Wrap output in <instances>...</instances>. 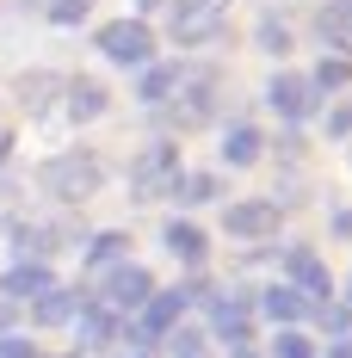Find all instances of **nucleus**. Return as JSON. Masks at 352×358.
<instances>
[{
	"instance_id": "nucleus-2",
	"label": "nucleus",
	"mask_w": 352,
	"mask_h": 358,
	"mask_svg": "<svg viewBox=\"0 0 352 358\" xmlns=\"http://www.w3.org/2000/svg\"><path fill=\"white\" fill-rule=\"evenodd\" d=\"M99 56L106 62H124V69H148L155 62V31L142 19H106L99 25Z\"/></svg>"
},
{
	"instance_id": "nucleus-4",
	"label": "nucleus",
	"mask_w": 352,
	"mask_h": 358,
	"mask_svg": "<svg viewBox=\"0 0 352 358\" xmlns=\"http://www.w3.org/2000/svg\"><path fill=\"white\" fill-rule=\"evenodd\" d=\"M148 296H155V278H148L142 266H130V259H124V266H111V272H106V290H99V303H106L111 315H124V309H142Z\"/></svg>"
},
{
	"instance_id": "nucleus-19",
	"label": "nucleus",
	"mask_w": 352,
	"mask_h": 358,
	"mask_svg": "<svg viewBox=\"0 0 352 358\" xmlns=\"http://www.w3.org/2000/svg\"><path fill=\"white\" fill-rule=\"evenodd\" d=\"M174 87H179V69H142V99L148 106H174Z\"/></svg>"
},
{
	"instance_id": "nucleus-29",
	"label": "nucleus",
	"mask_w": 352,
	"mask_h": 358,
	"mask_svg": "<svg viewBox=\"0 0 352 358\" xmlns=\"http://www.w3.org/2000/svg\"><path fill=\"white\" fill-rule=\"evenodd\" d=\"M13 161V130H0V167Z\"/></svg>"
},
{
	"instance_id": "nucleus-1",
	"label": "nucleus",
	"mask_w": 352,
	"mask_h": 358,
	"mask_svg": "<svg viewBox=\"0 0 352 358\" xmlns=\"http://www.w3.org/2000/svg\"><path fill=\"white\" fill-rule=\"evenodd\" d=\"M99 179H106V167H99V155H87V148H69V155H50V161H43V192L62 198V204L93 198Z\"/></svg>"
},
{
	"instance_id": "nucleus-20",
	"label": "nucleus",
	"mask_w": 352,
	"mask_h": 358,
	"mask_svg": "<svg viewBox=\"0 0 352 358\" xmlns=\"http://www.w3.org/2000/svg\"><path fill=\"white\" fill-rule=\"evenodd\" d=\"M56 99V74H19V106L25 111H50Z\"/></svg>"
},
{
	"instance_id": "nucleus-33",
	"label": "nucleus",
	"mask_w": 352,
	"mask_h": 358,
	"mask_svg": "<svg viewBox=\"0 0 352 358\" xmlns=\"http://www.w3.org/2000/svg\"><path fill=\"white\" fill-rule=\"evenodd\" d=\"M235 358H260V352H247V346H235Z\"/></svg>"
},
{
	"instance_id": "nucleus-9",
	"label": "nucleus",
	"mask_w": 352,
	"mask_h": 358,
	"mask_svg": "<svg viewBox=\"0 0 352 358\" xmlns=\"http://www.w3.org/2000/svg\"><path fill=\"white\" fill-rule=\"evenodd\" d=\"M62 93H69V117H74V124H93V117H106V106H111L106 87H99V80H87V74L69 80Z\"/></svg>"
},
{
	"instance_id": "nucleus-30",
	"label": "nucleus",
	"mask_w": 352,
	"mask_h": 358,
	"mask_svg": "<svg viewBox=\"0 0 352 358\" xmlns=\"http://www.w3.org/2000/svg\"><path fill=\"white\" fill-rule=\"evenodd\" d=\"M0 334H13V303L0 296Z\"/></svg>"
},
{
	"instance_id": "nucleus-28",
	"label": "nucleus",
	"mask_w": 352,
	"mask_h": 358,
	"mask_svg": "<svg viewBox=\"0 0 352 358\" xmlns=\"http://www.w3.org/2000/svg\"><path fill=\"white\" fill-rule=\"evenodd\" d=\"M328 130H334V136H352V106L334 111V117H328Z\"/></svg>"
},
{
	"instance_id": "nucleus-23",
	"label": "nucleus",
	"mask_w": 352,
	"mask_h": 358,
	"mask_svg": "<svg viewBox=\"0 0 352 358\" xmlns=\"http://www.w3.org/2000/svg\"><path fill=\"white\" fill-rule=\"evenodd\" d=\"M216 192H223L216 173H185L179 179V198H185V204H204V198H216Z\"/></svg>"
},
{
	"instance_id": "nucleus-7",
	"label": "nucleus",
	"mask_w": 352,
	"mask_h": 358,
	"mask_svg": "<svg viewBox=\"0 0 352 358\" xmlns=\"http://www.w3.org/2000/svg\"><path fill=\"white\" fill-rule=\"evenodd\" d=\"M279 204H266V198H241V204H229L223 210V229L229 235H241V241H266L272 229H279Z\"/></svg>"
},
{
	"instance_id": "nucleus-26",
	"label": "nucleus",
	"mask_w": 352,
	"mask_h": 358,
	"mask_svg": "<svg viewBox=\"0 0 352 358\" xmlns=\"http://www.w3.org/2000/svg\"><path fill=\"white\" fill-rule=\"evenodd\" d=\"M0 358H37V346L25 334H0Z\"/></svg>"
},
{
	"instance_id": "nucleus-25",
	"label": "nucleus",
	"mask_w": 352,
	"mask_h": 358,
	"mask_svg": "<svg viewBox=\"0 0 352 358\" xmlns=\"http://www.w3.org/2000/svg\"><path fill=\"white\" fill-rule=\"evenodd\" d=\"M260 50H272V56H284V50H290V31H284L279 19H266V25H260Z\"/></svg>"
},
{
	"instance_id": "nucleus-31",
	"label": "nucleus",
	"mask_w": 352,
	"mask_h": 358,
	"mask_svg": "<svg viewBox=\"0 0 352 358\" xmlns=\"http://www.w3.org/2000/svg\"><path fill=\"white\" fill-rule=\"evenodd\" d=\"M334 229H340V235H352V210H340V216H334Z\"/></svg>"
},
{
	"instance_id": "nucleus-22",
	"label": "nucleus",
	"mask_w": 352,
	"mask_h": 358,
	"mask_svg": "<svg viewBox=\"0 0 352 358\" xmlns=\"http://www.w3.org/2000/svg\"><path fill=\"white\" fill-rule=\"evenodd\" d=\"M272 358H321V352H316V340H309V334H297V327H284L279 340H272Z\"/></svg>"
},
{
	"instance_id": "nucleus-24",
	"label": "nucleus",
	"mask_w": 352,
	"mask_h": 358,
	"mask_svg": "<svg viewBox=\"0 0 352 358\" xmlns=\"http://www.w3.org/2000/svg\"><path fill=\"white\" fill-rule=\"evenodd\" d=\"M43 13H50L56 25H80V19L93 13V0H43Z\"/></svg>"
},
{
	"instance_id": "nucleus-16",
	"label": "nucleus",
	"mask_w": 352,
	"mask_h": 358,
	"mask_svg": "<svg viewBox=\"0 0 352 358\" xmlns=\"http://www.w3.org/2000/svg\"><path fill=\"white\" fill-rule=\"evenodd\" d=\"M211 327L223 334V340H229V346H241L253 322H247V309H241V303H229V296H211Z\"/></svg>"
},
{
	"instance_id": "nucleus-17",
	"label": "nucleus",
	"mask_w": 352,
	"mask_h": 358,
	"mask_svg": "<svg viewBox=\"0 0 352 358\" xmlns=\"http://www.w3.org/2000/svg\"><path fill=\"white\" fill-rule=\"evenodd\" d=\"M167 248H174L185 266H198V259H204V229H198V222H167Z\"/></svg>"
},
{
	"instance_id": "nucleus-14",
	"label": "nucleus",
	"mask_w": 352,
	"mask_h": 358,
	"mask_svg": "<svg viewBox=\"0 0 352 358\" xmlns=\"http://www.w3.org/2000/svg\"><path fill=\"white\" fill-rule=\"evenodd\" d=\"M260 303H266V315H272V322H284V327H297L303 315H309V296H303V290H290V285H272Z\"/></svg>"
},
{
	"instance_id": "nucleus-21",
	"label": "nucleus",
	"mask_w": 352,
	"mask_h": 358,
	"mask_svg": "<svg viewBox=\"0 0 352 358\" xmlns=\"http://www.w3.org/2000/svg\"><path fill=\"white\" fill-rule=\"evenodd\" d=\"M309 80H316V93H340V87H352V56H328Z\"/></svg>"
},
{
	"instance_id": "nucleus-5",
	"label": "nucleus",
	"mask_w": 352,
	"mask_h": 358,
	"mask_svg": "<svg viewBox=\"0 0 352 358\" xmlns=\"http://www.w3.org/2000/svg\"><path fill=\"white\" fill-rule=\"evenodd\" d=\"M130 185H136V198H161V192H174V185H179L174 143H155V148H148V155L136 161V173H130Z\"/></svg>"
},
{
	"instance_id": "nucleus-12",
	"label": "nucleus",
	"mask_w": 352,
	"mask_h": 358,
	"mask_svg": "<svg viewBox=\"0 0 352 358\" xmlns=\"http://www.w3.org/2000/svg\"><path fill=\"white\" fill-rule=\"evenodd\" d=\"M74 315H80V296H74V290H62V285H50V290L31 303V322H43V327L74 322Z\"/></svg>"
},
{
	"instance_id": "nucleus-3",
	"label": "nucleus",
	"mask_w": 352,
	"mask_h": 358,
	"mask_svg": "<svg viewBox=\"0 0 352 358\" xmlns=\"http://www.w3.org/2000/svg\"><path fill=\"white\" fill-rule=\"evenodd\" d=\"M266 99H272V111H279V117H290V124H303V117H316V106H321L316 80H309V74H297V69L272 74V87H266Z\"/></svg>"
},
{
	"instance_id": "nucleus-27",
	"label": "nucleus",
	"mask_w": 352,
	"mask_h": 358,
	"mask_svg": "<svg viewBox=\"0 0 352 358\" xmlns=\"http://www.w3.org/2000/svg\"><path fill=\"white\" fill-rule=\"evenodd\" d=\"M174 6H185V13H204V19H223V13H229V0H174Z\"/></svg>"
},
{
	"instance_id": "nucleus-15",
	"label": "nucleus",
	"mask_w": 352,
	"mask_h": 358,
	"mask_svg": "<svg viewBox=\"0 0 352 358\" xmlns=\"http://www.w3.org/2000/svg\"><path fill=\"white\" fill-rule=\"evenodd\" d=\"M260 148H266V136H260L253 124H235V130L223 136V161H229V167H253Z\"/></svg>"
},
{
	"instance_id": "nucleus-32",
	"label": "nucleus",
	"mask_w": 352,
	"mask_h": 358,
	"mask_svg": "<svg viewBox=\"0 0 352 358\" xmlns=\"http://www.w3.org/2000/svg\"><path fill=\"white\" fill-rule=\"evenodd\" d=\"M328 358H352V340H340V346H334V352H328Z\"/></svg>"
},
{
	"instance_id": "nucleus-8",
	"label": "nucleus",
	"mask_w": 352,
	"mask_h": 358,
	"mask_svg": "<svg viewBox=\"0 0 352 358\" xmlns=\"http://www.w3.org/2000/svg\"><path fill=\"white\" fill-rule=\"evenodd\" d=\"M50 285H56V272H50L43 259H19V266H6V278H0V296H6V303H37Z\"/></svg>"
},
{
	"instance_id": "nucleus-10",
	"label": "nucleus",
	"mask_w": 352,
	"mask_h": 358,
	"mask_svg": "<svg viewBox=\"0 0 352 358\" xmlns=\"http://www.w3.org/2000/svg\"><path fill=\"white\" fill-rule=\"evenodd\" d=\"M316 31L340 50V56H352V0H328L316 13Z\"/></svg>"
},
{
	"instance_id": "nucleus-6",
	"label": "nucleus",
	"mask_w": 352,
	"mask_h": 358,
	"mask_svg": "<svg viewBox=\"0 0 352 358\" xmlns=\"http://www.w3.org/2000/svg\"><path fill=\"white\" fill-rule=\"evenodd\" d=\"M179 309H185V290H155L148 303H142L136 315V346H155V340H167L179 322Z\"/></svg>"
},
{
	"instance_id": "nucleus-11",
	"label": "nucleus",
	"mask_w": 352,
	"mask_h": 358,
	"mask_svg": "<svg viewBox=\"0 0 352 358\" xmlns=\"http://www.w3.org/2000/svg\"><path fill=\"white\" fill-rule=\"evenodd\" d=\"M74 322H80V346H93V352H99V346H111V340L124 334V322L111 315L106 303H93V309H80Z\"/></svg>"
},
{
	"instance_id": "nucleus-18",
	"label": "nucleus",
	"mask_w": 352,
	"mask_h": 358,
	"mask_svg": "<svg viewBox=\"0 0 352 358\" xmlns=\"http://www.w3.org/2000/svg\"><path fill=\"white\" fill-rule=\"evenodd\" d=\"M124 253H130V241L111 229V235H93V248H87V266H93V272H111V266H124Z\"/></svg>"
},
{
	"instance_id": "nucleus-13",
	"label": "nucleus",
	"mask_w": 352,
	"mask_h": 358,
	"mask_svg": "<svg viewBox=\"0 0 352 358\" xmlns=\"http://www.w3.org/2000/svg\"><path fill=\"white\" fill-rule=\"evenodd\" d=\"M290 290H303V296H309V303H321V296H328V272H321V259L316 253H290Z\"/></svg>"
}]
</instances>
